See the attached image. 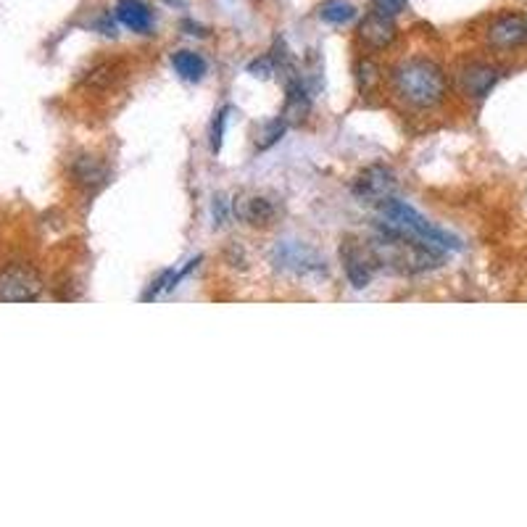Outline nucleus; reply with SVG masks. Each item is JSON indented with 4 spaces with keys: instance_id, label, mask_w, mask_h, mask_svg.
<instances>
[{
    "instance_id": "13",
    "label": "nucleus",
    "mask_w": 527,
    "mask_h": 527,
    "mask_svg": "<svg viewBox=\"0 0 527 527\" xmlns=\"http://www.w3.org/2000/svg\"><path fill=\"white\" fill-rule=\"evenodd\" d=\"M71 177L85 187H100L109 180V166L95 156H79L71 163Z\"/></svg>"
},
{
    "instance_id": "15",
    "label": "nucleus",
    "mask_w": 527,
    "mask_h": 527,
    "mask_svg": "<svg viewBox=\"0 0 527 527\" xmlns=\"http://www.w3.org/2000/svg\"><path fill=\"white\" fill-rule=\"evenodd\" d=\"M356 5L348 3V0H324L320 5V19L327 24H335V26H343V24L353 22L356 19Z\"/></svg>"
},
{
    "instance_id": "19",
    "label": "nucleus",
    "mask_w": 527,
    "mask_h": 527,
    "mask_svg": "<svg viewBox=\"0 0 527 527\" xmlns=\"http://www.w3.org/2000/svg\"><path fill=\"white\" fill-rule=\"evenodd\" d=\"M369 3H372V11H377L383 16H390V19L404 14L406 5H409V0H369Z\"/></svg>"
},
{
    "instance_id": "18",
    "label": "nucleus",
    "mask_w": 527,
    "mask_h": 527,
    "mask_svg": "<svg viewBox=\"0 0 527 527\" xmlns=\"http://www.w3.org/2000/svg\"><path fill=\"white\" fill-rule=\"evenodd\" d=\"M227 119H229V106H225V109L216 114L214 124H211V151H214V153H219V151H222L225 130H227Z\"/></svg>"
},
{
    "instance_id": "12",
    "label": "nucleus",
    "mask_w": 527,
    "mask_h": 527,
    "mask_svg": "<svg viewBox=\"0 0 527 527\" xmlns=\"http://www.w3.org/2000/svg\"><path fill=\"white\" fill-rule=\"evenodd\" d=\"M461 88L469 98H485L488 92L493 90V85L499 82V69L488 67V64H469L467 69L458 74Z\"/></svg>"
},
{
    "instance_id": "10",
    "label": "nucleus",
    "mask_w": 527,
    "mask_h": 527,
    "mask_svg": "<svg viewBox=\"0 0 527 527\" xmlns=\"http://www.w3.org/2000/svg\"><path fill=\"white\" fill-rule=\"evenodd\" d=\"M395 35H398V29H395L393 19L377 14V11H369L367 16L362 19V24H359V40L367 47H374V50L393 46Z\"/></svg>"
},
{
    "instance_id": "5",
    "label": "nucleus",
    "mask_w": 527,
    "mask_h": 527,
    "mask_svg": "<svg viewBox=\"0 0 527 527\" xmlns=\"http://www.w3.org/2000/svg\"><path fill=\"white\" fill-rule=\"evenodd\" d=\"M395 187H398V180L395 174L390 172L388 166L383 163H374V166H367L356 180H353V195L362 201V204H383L395 195Z\"/></svg>"
},
{
    "instance_id": "11",
    "label": "nucleus",
    "mask_w": 527,
    "mask_h": 527,
    "mask_svg": "<svg viewBox=\"0 0 527 527\" xmlns=\"http://www.w3.org/2000/svg\"><path fill=\"white\" fill-rule=\"evenodd\" d=\"M114 16L116 22L124 24L127 29H132L138 35H151V29H153V11L142 0H116Z\"/></svg>"
},
{
    "instance_id": "14",
    "label": "nucleus",
    "mask_w": 527,
    "mask_h": 527,
    "mask_svg": "<svg viewBox=\"0 0 527 527\" xmlns=\"http://www.w3.org/2000/svg\"><path fill=\"white\" fill-rule=\"evenodd\" d=\"M172 67L187 82H201L208 71L206 58L201 53H195V50H177V53H172Z\"/></svg>"
},
{
    "instance_id": "1",
    "label": "nucleus",
    "mask_w": 527,
    "mask_h": 527,
    "mask_svg": "<svg viewBox=\"0 0 527 527\" xmlns=\"http://www.w3.org/2000/svg\"><path fill=\"white\" fill-rule=\"evenodd\" d=\"M369 248L380 267H388L390 272H398V275H422L443 267L446 261V251L390 222L377 225L374 237L369 240Z\"/></svg>"
},
{
    "instance_id": "22",
    "label": "nucleus",
    "mask_w": 527,
    "mask_h": 527,
    "mask_svg": "<svg viewBox=\"0 0 527 527\" xmlns=\"http://www.w3.org/2000/svg\"><path fill=\"white\" fill-rule=\"evenodd\" d=\"M359 82H362L364 90H369V88L377 82V69H374L372 61H362V64H359Z\"/></svg>"
},
{
    "instance_id": "4",
    "label": "nucleus",
    "mask_w": 527,
    "mask_h": 527,
    "mask_svg": "<svg viewBox=\"0 0 527 527\" xmlns=\"http://www.w3.org/2000/svg\"><path fill=\"white\" fill-rule=\"evenodd\" d=\"M341 261H343V272L348 277V282L362 290L372 282V275L377 269V258L369 248V243H362L356 237H345L341 246Z\"/></svg>"
},
{
    "instance_id": "9",
    "label": "nucleus",
    "mask_w": 527,
    "mask_h": 527,
    "mask_svg": "<svg viewBox=\"0 0 527 527\" xmlns=\"http://www.w3.org/2000/svg\"><path fill=\"white\" fill-rule=\"evenodd\" d=\"M232 214L251 227H269L275 222L277 208L272 201L261 195H240L232 201Z\"/></svg>"
},
{
    "instance_id": "7",
    "label": "nucleus",
    "mask_w": 527,
    "mask_h": 527,
    "mask_svg": "<svg viewBox=\"0 0 527 527\" xmlns=\"http://www.w3.org/2000/svg\"><path fill=\"white\" fill-rule=\"evenodd\" d=\"M485 40L490 47L511 50L527 46V16L522 14H501L485 29Z\"/></svg>"
},
{
    "instance_id": "21",
    "label": "nucleus",
    "mask_w": 527,
    "mask_h": 527,
    "mask_svg": "<svg viewBox=\"0 0 527 527\" xmlns=\"http://www.w3.org/2000/svg\"><path fill=\"white\" fill-rule=\"evenodd\" d=\"M248 74H253V77H272L275 74V64H272V56H264V58H258V61H253V64H248Z\"/></svg>"
},
{
    "instance_id": "17",
    "label": "nucleus",
    "mask_w": 527,
    "mask_h": 527,
    "mask_svg": "<svg viewBox=\"0 0 527 527\" xmlns=\"http://www.w3.org/2000/svg\"><path fill=\"white\" fill-rule=\"evenodd\" d=\"M180 279H183V272H174V269L161 272V275L148 285V290L142 293V300H145V303H148V300H156L163 290H172Z\"/></svg>"
},
{
    "instance_id": "8",
    "label": "nucleus",
    "mask_w": 527,
    "mask_h": 527,
    "mask_svg": "<svg viewBox=\"0 0 527 527\" xmlns=\"http://www.w3.org/2000/svg\"><path fill=\"white\" fill-rule=\"evenodd\" d=\"M277 267L282 269H293V272H320L324 269V258L314 248L300 246V243H279L275 248Z\"/></svg>"
},
{
    "instance_id": "6",
    "label": "nucleus",
    "mask_w": 527,
    "mask_h": 527,
    "mask_svg": "<svg viewBox=\"0 0 527 527\" xmlns=\"http://www.w3.org/2000/svg\"><path fill=\"white\" fill-rule=\"evenodd\" d=\"M43 293V279L29 267H11L0 272V303H32Z\"/></svg>"
},
{
    "instance_id": "23",
    "label": "nucleus",
    "mask_w": 527,
    "mask_h": 527,
    "mask_svg": "<svg viewBox=\"0 0 527 527\" xmlns=\"http://www.w3.org/2000/svg\"><path fill=\"white\" fill-rule=\"evenodd\" d=\"M183 26H184V29H190V32H187V35H198V37H204V35H206V32H204V26H198V24L184 22Z\"/></svg>"
},
{
    "instance_id": "20",
    "label": "nucleus",
    "mask_w": 527,
    "mask_h": 527,
    "mask_svg": "<svg viewBox=\"0 0 527 527\" xmlns=\"http://www.w3.org/2000/svg\"><path fill=\"white\" fill-rule=\"evenodd\" d=\"M211 211H214V225H219V227H222V225H227L229 216H232V204H229L225 195H216Z\"/></svg>"
},
{
    "instance_id": "2",
    "label": "nucleus",
    "mask_w": 527,
    "mask_h": 527,
    "mask_svg": "<svg viewBox=\"0 0 527 527\" xmlns=\"http://www.w3.org/2000/svg\"><path fill=\"white\" fill-rule=\"evenodd\" d=\"M390 85L398 100L412 109H436L446 98V74L430 58H406L393 74Z\"/></svg>"
},
{
    "instance_id": "3",
    "label": "nucleus",
    "mask_w": 527,
    "mask_h": 527,
    "mask_svg": "<svg viewBox=\"0 0 527 527\" xmlns=\"http://www.w3.org/2000/svg\"><path fill=\"white\" fill-rule=\"evenodd\" d=\"M380 211H383V216L388 219L390 225L412 232L416 237H422L425 243L440 248V251H461V240H458L457 235H451L448 229L436 227L430 219H425V216L414 206H409L406 201L388 198V201L380 204Z\"/></svg>"
},
{
    "instance_id": "16",
    "label": "nucleus",
    "mask_w": 527,
    "mask_h": 527,
    "mask_svg": "<svg viewBox=\"0 0 527 527\" xmlns=\"http://www.w3.org/2000/svg\"><path fill=\"white\" fill-rule=\"evenodd\" d=\"M285 130H288V121L279 116L275 121H269V124H264L261 127V132L256 135V145H258V151H269L275 142H279V138L285 135Z\"/></svg>"
}]
</instances>
